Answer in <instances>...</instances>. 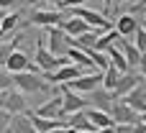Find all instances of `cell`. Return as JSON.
Instances as JSON below:
<instances>
[{
    "label": "cell",
    "instance_id": "obj_1",
    "mask_svg": "<svg viewBox=\"0 0 146 133\" xmlns=\"http://www.w3.org/2000/svg\"><path fill=\"white\" fill-rule=\"evenodd\" d=\"M33 62H36V67H38L44 74H54L56 69H62V67H64V64H69L72 59H69V56H56V54L49 49L46 31H44V36L36 41V54H33Z\"/></svg>",
    "mask_w": 146,
    "mask_h": 133
},
{
    "label": "cell",
    "instance_id": "obj_2",
    "mask_svg": "<svg viewBox=\"0 0 146 133\" xmlns=\"http://www.w3.org/2000/svg\"><path fill=\"white\" fill-rule=\"evenodd\" d=\"M44 72H21V74H13L15 79V87L26 95H38V92H49L51 90V82L46 77H41Z\"/></svg>",
    "mask_w": 146,
    "mask_h": 133
},
{
    "label": "cell",
    "instance_id": "obj_3",
    "mask_svg": "<svg viewBox=\"0 0 146 133\" xmlns=\"http://www.w3.org/2000/svg\"><path fill=\"white\" fill-rule=\"evenodd\" d=\"M3 69H8L10 74H21V72H41L36 67V62H31V56L21 49H13L10 56L3 62Z\"/></svg>",
    "mask_w": 146,
    "mask_h": 133
},
{
    "label": "cell",
    "instance_id": "obj_4",
    "mask_svg": "<svg viewBox=\"0 0 146 133\" xmlns=\"http://www.w3.org/2000/svg\"><path fill=\"white\" fill-rule=\"evenodd\" d=\"M110 115H113L115 126H121V123H131V126L141 123V113H139L133 105H128L123 97H118V100L113 103V108H110Z\"/></svg>",
    "mask_w": 146,
    "mask_h": 133
},
{
    "label": "cell",
    "instance_id": "obj_5",
    "mask_svg": "<svg viewBox=\"0 0 146 133\" xmlns=\"http://www.w3.org/2000/svg\"><path fill=\"white\" fill-rule=\"evenodd\" d=\"M67 87L69 90H74V92H80V95H90V92H95L98 87H103V72H90V74H80L77 79H72V82H67Z\"/></svg>",
    "mask_w": 146,
    "mask_h": 133
},
{
    "label": "cell",
    "instance_id": "obj_6",
    "mask_svg": "<svg viewBox=\"0 0 146 133\" xmlns=\"http://www.w3.org/2000/svg\"><path fill=\"white\" fill-rule=\"evenodd\" d=\"M67 15H64V10H59V8H49V10H31V15H28V21L33 23V26H41V28H49V26H62V21H64Z\"/></svg>",
    "mask_w": 146,
    "mask_h": 133
},
{
    "label": "cell",
    "instance_id": "obj_7",
    "mask_svg": "<svg viewBox=\"0 0 146 133\" xmlns=\"http://www.w3.org/2000/svg\"><path fill=\"white\" fill-rule=\"evenodd\" d=\"M3 110L13 113V115H21V113H28V103H26V92L21 90H5L3 92Z\"/></svg>",
    "mask_w": 146,
    "mask_h": 133
},
{
    "label": "cell",
    "instance_id": "obj_8",
    "mask_svg": "<svg viewBox=\"0 0 146 133\" xmlns=\"http://www.w3.org/2000/svg\"><path fill=\"white\" fill-rule=\"evenodd\" d=\"M62 97H64V115H72V113H80V110L90 108V103L85 100V95L69 90L67 85H62Z\"/></svg>",
    "mask_w": 146,
    "mask_h": 133
},
{
    "label": "cell",
    "instance_id": "obj_9",
    "mask_svg": "<svg viewBox=\"0 0 146 133\" xmlns=\"http://www.w3.org/2000/svg\"><path fill=\"white\" fill-rule=\"evenodd\" d=\"M80 74H85L82 72V67L80 64H74V62H69V64H64L62 69H56L54 74H44L51 85H67V82H72V79H77Z\"/></svg>",
    "mask_w": 146,
    "mask_h": 133
},
{
    "label": "cell",
    "instance_id": "obj_10",
    "mask_svg": "<svg viewBox=\"0 0 146 133\" xmlns=\"http://www.w3.org/2000/svg\"><path fill=\"white\" fill-rule=\"evenodd\" d=\"M36 113H38V115H44V118L67 120V115H64V97H62V95H56V97H49L44 105H38V108H36Z\"/></svg>",
    "mask_w": 146,
    "mask_h": 133
},
{
    "label": "cell",
    "instance_id": "obj_11",
    "mask_svg": "<svg viewBox=\"0 0 146 133\" xmlns=\"http://www.w3.org/2000/svg\"><path fill=\"white\" fill-rule=\"evenodd\" d=\"M144 79H146V77L141 74V72H133V69H131V72H126V74L121 77L118 87L113 90V92H115V97H126V95H131V92H133Z\"/></svg>",
    "mask_w": 146,
    "mask_h": 133
},
{
    "label": "cell",
    "instance_id": "obj_12",
    "mask_svg": "<svg viewBox=\"0 0 146 133\" xmlns=\"http://www.w3.org/2000/svg\"><path fill=\"white\" fill-rule=\"evenodd\" d=\"M67 126H69V128H74V131H87V133H98V131H100V128L90 120L87 110H80V113L67 115Z\"/></svg>",
    "mask_w": 146,
    "mask_h": 133
},
{
    "label": "cell",
    "instance_id": "obj_13",
    "mask_svg": "<svg viewBox=\"0 0 146 133\" xmlns=\"http://www.w3.org/2000/svg\"><path fill=\"white\" fill-rule=\"evenodd\" d=\"M62 28H64L72 38H77V36H82V33L92 31V26H90L87 21H82L80 15H67V18L62 21Z\"/></svg>",
    "mask_w": 146,
    "mask_h": 133
},
{
    "label": "cell",
    "instance_id": "obj_14",
    "mask_svg": "<svg viewBox=\"0 0 146 133\" xmlns=\"http://www.w3.org/2000/svg\"><path fill=\"white\" fill-rule=\"evenodd\" d=\"M115 28L121 31V36H123V38H131V36H136V31H139L141 26H139V21H136V15H133V13H123V15L115 21Z\"/></svg>",
    "mask_w": 146,
    "mask_h": 133
},
{
    "label": "cell",
    "instance_id": "obj_15",
    "mask_svg": "<svg viewBox=\"0 0 146 133\" xmlns=\"http://www.w3.org/2000/svg\"><path fill=\"white\" fill-rule=\"evenodd\" d=\"M118 46L123 49V54H126V59H128V64H131V69L136 67L139 69V64H141V56H144V51L133 44V41H128V38H121L118 41Z\"/></svg>",
    "mask_w": 146,
    "mask_h": 133
},
{
    "label": "cell",
    "instance_id": "obj_16",
    "mask_svg": "<svg viewBox=\"0 0 146 133\" xmlns=\"http://www.w3.org/2000/svg\"><path fill=\"white\" fill-rule=\"evenodd\" d=\"M123 100H126L128 105H133L139 113H146V79L133 90V92H131V95H126Z\"/></svg>",
    "mask_w": 146,
    "mask_h": 133
},
{
    "label": "cell",
    "instance_id": "obj_17",
    "mask_svg": "<svg viewBox=\"0 0 146 133\" xmlns=\"http://www.w3.org/2000/svg\"><path fill=\"white\" fill-rule=\"evenodd\" d=\"M100 33H103L100 28H92V31H87V33L77 36V38H74V46H77V49H82V51H90V49H95V44H98Z\"/></svg>",
    "mask_w": 146,
    "mask_h": 133
},
{
    "label": "cell",
    "instance_id": "obj_18",
    "mask_svg": "<svg viewBox=\"0 0 146 133\" xmlns=\"http://www.w3.org/2000/svg\"><path fill=\"white\" fill-rule=\"evenodd\" d=\"M108 56H110V64H113V67H118L123 74H126V72H131V64H128V59H126V54H123V49H121L118 44L108 49Z\"/></svg>",
    "mask_w": 146,
    "mask_h": 133
},
{
    "label": "cell",
    "instance_id": "obj_19",
    "mask_svg": "<svg viewBox=\"0 0 146 133\" xmlns=\"http://www.w3.org/2000/svg\"><path fill=\"white\" fill-rule=\"evenodd\" d=\"M87 115H90V120H92L98 128H108V126H115V120H113V115H110L108 110H100V108H87Z\"/></svg>",
    "mask_w": 146,
    "mask_h": 133
},
{
    "label": "cell",
    "instance_id": "obj_20",
    "mask_svg": "<svg viewBox=\"0 0 146 133\" xmlns=\"http://www.w3.org/2000/svg\"><path fill=\"white\" fill-rule=\"evenodd\" d=\"M121 77H123V72H121L118 67H113V64H110V67L103 72V87H105V90H115V87H118V82H121Z\"/></svg>",
    "mask_w": 146,
    "mask_h": 133
},
{
    "label": "cell",
    "instance_id": "obj_21",
    "mask_svg": "<svg viewBox=\"0 0 146 133\" xmlns=\"http://www.w3.org/2000/svg\"><path fill=\"white\" fill-rule=\"evenodd\" d=\"M18 21H21V15H18V13H5V15H3V21H0V33H3V41H8V36H10V31L18 26Z\"/></svg>",
    "mask_w": 146,
    "mask_h": 133
},
{
    "label": "cell",
    "instance_id": "obj_22",
    "mask_svg": "<svg viewBox=\"0 0 146 133\" xmlns=\"http://www.w3.org/2000/svg\"><path fill=\"white\" fill-rule=\"evenodd\" d=\"M67 56H69L74 64H80V67H90V69H95V64H92L90 54H87V51H82V49H77V46H72ZM95 72H98V69H95Z\"/></svg>",
    "mask_w": 146,
    "mask_h": 133
},
{
    "label": "cell",
    "instance_id": "obj_23",
    "mask_svg": "<svg viewBox=\"0 0 146 133\" xmlns=\"http://www.w3.org/2000/svg\"><path fill=\"white\" fill-rule=\"evenodd\" d=\"M13 133H36L31 118H28V113H21V115L13 118Z\"/></svg>",
    "mask_w": 146,
    "mask_h": 133
},
{
    "label": "cell",
    "instance_id": "obj_24",
    "mask_svg": "<svg viewBox=\"0 0 146 133\" xmlns=\"http://www.w3.org/2000/svg\"><path fill=\"white\" fill-rule=\"evenodd\" d=\"M87 54H90V59H92V64H95V69H98V72H105V69L110 67V56H108V51L90 49Z\"/></svg>",
    "mask_w": 146,
    "mask_h": 133
},
{
    "label": "cell",
    "instance_id": "obj_25",
    "mask_svg": "<svg viewBox=\"0 0 146 133\" xmlns=\"http://www.w3.org/2000/svg\"><path fill=\"white\" fill-rule=\"evenodd\" d=\"M133 44H136V46H139V49L146 54V26H141V28L136 31V36H133Z\"/></svg>",
    "mask_w": 146,
    "mask_h": 133
},
{
    "label": "cell",
    "instance_id": "obj_26",
    "mask_svg": "<svg viewBox=\"0 0 146 133\" xmlns=\"http://www.w3.org/2000/svg\"><path fill=\"white\" fill-rule=\"evenodd\" d=\"M82 5H87V0H62L59 10H72V8H82Z\"/></svg>",
    "mask_w": 146,
    "mask_h": 133
},
{
    "label": "cell",
    "instance_id": "obj_27",
    "mask_svg": "<svg viewBox=\"0 0 146 133\" xmlns=\"http://www.w3.org/2000/svg\"><path fill=\"white\" fill-rule=\"evenodd\" d=\"M118 133H136V126H131V123H121V126H118Z\"/></svg>",
    "mask_w": 146,
    "mask_h": 133
},
{
    "label": "cell",
    "instance_id": "obj_28",
    "mask_svg": "<svg viewBox=\"0 0 146 133\" xmlns=\"http://www.w3.org/2000/svg\"><path fill=\"white\" fill-rule=\"evenodd\" d=\"M13 5H15V0H0V8H3L5 13H8V10L13 8Z\"/></svg>",
    "mask_w": 146,
    "mask_h": 133
},
{
    "label": "cell",
    "instance_id": "obj_29",
    "mask_svg": "<svg viewBox=\"0 0 146 133\" xmlns=\"http://www.w3.org/2000/svg\"><path fill=\"white\" fill-rule=\"evenodd\" d=\"M103 8H105V13H110L115 8V0H103Z\"/></svg>",
    "mask_w": 146,
    "mask_h": 133
},
{
    "label": "cell",
    "instance_id": "obj_30",
    "mask_svg": "<svg viewBox=\"0 0 146 133\" xmlns=\"http://www.w3.org/2000/svg\"><path fill=\"white\" fill-rule=\"evenodd\" d=\"M98 133H118V126H108V128H100Z\"/></svg>",
    "mask_w": 146,
    "mask_h": 133
},
{
    "label": "cell",
    "instance_id": "obj_31",
    "mask_svg": "<svg viewBox=\"0 0 146 133\" xmlns=\"http://www.w3.org/2000/svg\"><path fill=\"white\" fill-rule=\"evenodd\" d=\"M139 72H141V74L146 77V54L141 56V64H139Z\"/></svg>",
    "mask_w": 146,
    "mask_h": 133
},
{
    "label": "cell",
    "instance_id": "obj_32",
    "mask_svg": "<svg viewBox=\"0 0 146 133\" xmlns=\"http://www.w3.org/2000/svg\"><path fill=\"white\" fill-rule=\"evenodd\" d=\"M136 133H146V123L141 120V123H136Z\"/></svg>",
    "mask_w": 146,
    "mask_h": 133
},
{
    "label": "cell",
    "instance_id": "obj_33",
    "mask_svg": "<svg viewBox=\"0 0 146 133\" xmlns=\"http://www.w3.org/2000/svg\"><path fill=\"white\" fill-rule=\"evenodd\" d=\"M51 133H69V128H67V126H62V128H54Z\"/></svg>",
    "mask_w": 146,
    "mask_h": 133
},
{
    "label": "cell",
    "instance_id": "obj_34",
    "mask_svg": "<svg viewBox=\"0 0 146 133\" xmlns=\"http://www.w3.org/2000/svg\"><path fill=\"white\" fill-rule=\"evenodd\" d=\"M139 8H146V0H139V5H133V10H139Z\"/></svg>",
    "mask_w": 146,
    "mask_h": 133
},
{
    "label": "cell",
    "instance_id": "obj_35",
    "mask_svg": "<svg viewBox=\"0 0 146 133\" xmlns=\"http://www.w3.org/2000/svg\"><path fill=\"white\" fill-rule=\"evenodd\" d=\"M49 5H54V8H59V5H62V0H49Z\"/></svg>",
    "mask_w": 146,
    "mask_h": 133
},
{
    "label": "cell",
    "instance_id": "obj_36",
    "mask_svg": "<svg viewBox=\"0 0 146 133\" xmlns=\"http://www.w3.org/2000/svg\"><path fill=\"white\" fill-rule=\"evenodd\" d=\"M121 3H131V0H115V8H118V5H121Z\"/></svg>",
    "mask_w": 146,
    "mask_h": 133
},
{
    "label": "cell",
    "instance_id": "obj_37",
    "mask_svg": "<svg viewBox=\"0 0 146 133\" xmlns=\"http://www.w3.org/2000/svg\"><path fill=\"white\" fill-rule=\"evenodd\" d=\"M139 10H144V21H146V8H139ZM133 13H136V10H133ZM144 26H146V23H144Z\"/></svg>",
    "mask_w": 146,
    "mask_h": 133
},
{
    "label": "cell",
    "instance_id": "obj_38",
    "mask_svg": "<svg viewBox=\"0 0 146 133\" xmlns=\"http://www.w3.org/2000/svg\"><path fill=\"white\" fill-rule=\"evenodd\" d=\"M69 133H87V131H74V128H69Z\"/></svg>",
    "mask_w": 146,
    "mask_h": 133
},
{
    "label": "cell",
    "instance_id": "obj_39",
    "mask_svg": "<svg viewBox=\"0 0 146 133\" xmlns=\"http://www.w3.org/2000/svg\"><path fill=\"white\" fill-rule=\"evenodd\" d=\"M141 120H144V123H146V113H141Z\"/></svg>",
    "mask_w": 146,
    "mask_h": 133
},
{
    "label": "cell",
    "instance_id": "obj_40",
    "mask_svg": "<svg viewBox=\"0 0 146 133\" xmlns=\"http://www.w3.org/2000/svg\"><path fill=\"white\" fill-rule=\"evenodd\" d=\"M31 3H36V0H31Z\"/></svg>",
    "mask_w": 146,
    "mask_h": 133
}]
</instances>
